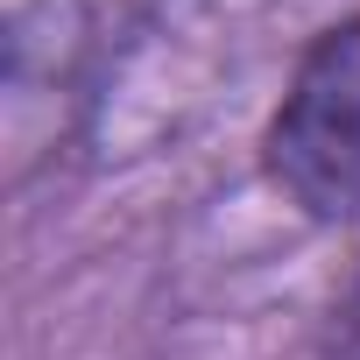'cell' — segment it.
Wrapping results in <instances>:
<instances>
[{
  "instance_id": "cell-1",
  "label": "cell",
  "mask_w": 360,
  "mask_h": 360,
  "mask_svg": "<svg viewBox=\"0 0 360 360\" xmlns=\"http://www.w3.org/2000/svg\"><path fill=\"white\" fill-rule=\"evenodd\" d=\"M262 162H269V184L304 219L339 226L360 212V15L325 29L304 50L269 120Z\"/></svg>"
},
{
  "instance_id": "cell-2",
  "label": "cell",
  "mask_w": 360,
  "mask_h": 360,
  "mask_svg": "<svg viewBox=\"0 0 360 360\" xmlns=\"http://www.w3.org/2000/svg\"><path fill=\"white\" fill-rule=\"evenodd\" d=\"M332 353H339V360H360V269H353V283H346V297H339V318H332Z\"/></svg>"
}]
</instances>
